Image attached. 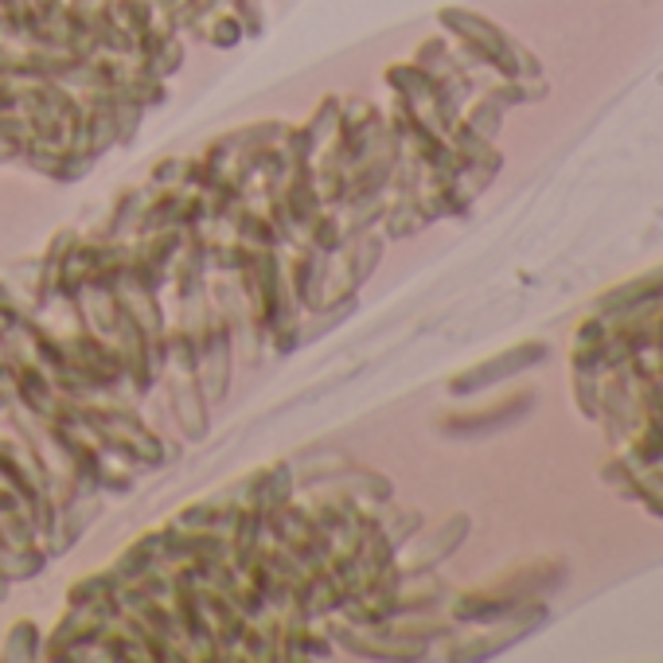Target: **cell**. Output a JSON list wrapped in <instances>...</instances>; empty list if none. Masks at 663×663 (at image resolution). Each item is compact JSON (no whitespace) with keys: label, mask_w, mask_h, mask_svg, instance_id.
Listing matches in <instances>:
<instances>
[{"label":"cell","mask_w":663,"mask_h":663,"mask_svg":"<svg viewBox=\"0 0 663 663\" xmlns=\"http://www.w3.org/2000/svg\"><path fill=\"white\" fill-rule=\"evenodd\" d=\"M655 297H663V266L655 269L648 281L637 278V281H629V286L617 289V293L601 297V312H629V309H637V304H644V301H655Z\"/></svg>","instance_id":"6da1fadb"}]
</instances>
